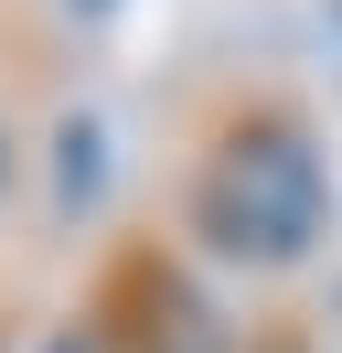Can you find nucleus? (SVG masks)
<instances>
[{
  "label": "nucleus",
  "instance_id": "f257e3e1",
  "mask_svg": "<svg viewBox=\"0 0 342 353\" xmlns=\"http://www.w3.org/2000/svg\"><path fill=\"white\" fill-rule=\"evenodd\" d=\"M332 214H342V182H332L310 97L289 75H203L171 97L161 236L192 268L299 279L332 246Z\"/></svg>",
  "mask_w": 342,
  "mask_h": 353
},
{
  "label": "nucleus",
  "instance_id": "f03ea898",
  "mask_svg": "<svg viewBox=\"0 0 342 353\" xmlns=\"http://www.w3.org/2000/svg\"><path fill=\"white\" fill-rule=\"evenodd\" d=\"M64 332H75L86 353H246V321H225L214 279L161 225H128V236L97 246L86 300H75Z\"/></svg>",
  "mask_w": 342,
  "mask_h": 353
},
{
  "label": "nucleus",
  "instance_id": "7ed1b4c3",
  "mask_svg": "<svg viewBox=\"0 0 342 353\" xmlns=\"http://www.w3.org/2000/svg\"><path fill=\"white\" fill-rule=\"evenodd\" d=\"M54 193H64V214L97 193V118H64L54 129Z\"/></svg>",
  "mask_w": 342,
  "mask_h": 353
},
{
  "label": "nucleus",
  "instance_id": "20e7f679",
  "mask_svg": "<svg viewBox=\"0 0 342 353\" xmlns=\"http://www.w3.org/2000/svg\"><path fill=\"white\" fill-rule=\"evenodd\" d=\"M246 353H332V343H321V332L299 321V310H268V321L246 332Z\"/></svg>",
  "mask_w": 342,
  "mask_h": 353
},
{
  "label": "nucleus",
  "instance_id": "39448f33",
  "mask_svg": "<svg viewBox=\"0 0 342 353\" xmlns=\"http://www.w3.org/2000/svg\"><path fill=\"white\" fill-rule=\"evenodd\" d=\"M32 353H86V343H75V332H43V343H32Z\"/></svg>",
  "mask_w": 342,
  "mask_h": 353
},
{
  "label": "nucleus",
  "instance_id": "423d86ee",
  "mask_svg": "<svg viewBox=\"0 0 342 353\" xmlns=\"http://www.w3.org/2000/svg\"><path fill=\"white\" fill-rule=\"evenodd\" d=\"M0 193H11V118H0Z\"/></svg>",
  "mask_w": 342,
  "mask_h": 353
},
{
  "label": "nucleus",
  "instance_id": "0eeeda50",
  "mask_svg": "<svg viewBox=\"0 0 342 353\" xmlns=\"http://www.w3.org/2000/svg\"><path fill=\"white\" fill-rule=\"evenodd\" d=\"M0 353H11V310H0Z\"/></svg>",
  "mask_w": 342,
  "mask_h": 353
}]
</instances>
